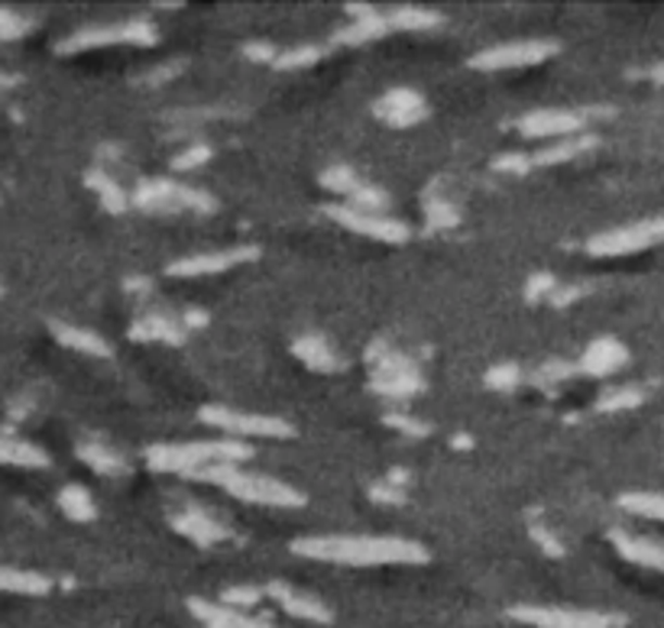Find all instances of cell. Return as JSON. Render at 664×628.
I'll return each mask as SVG.
<instances>
[{
    "label": "cell",
    "mask_w": 664,
    "mask_h": 628,
    "mask_svg": "<svg viewBox=\"0 0 664 628\" xmlns=\"http://www.w3.org/2000/svg\"><path fill=\"white\" fill-rule=\"evenodd\" d=\"M246 444L240 440H189V444H166L150 450V466L163 473H189L205 476L215 466H240L246 460Z\"/></svg>",
    "instance_id": "obj_2"
},
{
    "label": "cell",
    "mask_w": 664,
    "mask_h": 628,
    "mask_svg": "<svg viewBox=\"0 0 664 628\" xmlns=\"http://www.w3.org/2000/svg\"><path fill=\"white\" fill-rule=\"evenodd\" d=\"M0 463H10V466H46V453L20 437H10V434H0Z\"/></svg>",
    "instance_id": "obj_16"
},
{
    "label": "cell",
    "mask_w": 664,
    "mask_h": 628,
    "mask_svg": "<svg viewBox=\"0 0 664 628\" xmlns=\"http://www.w3.org/2000/svg\"><path fill=\"white\" fill-rule=\"evenodd\" d=\"M298 554L347 567H383V564H422L425 548L406 538H367V535H331L305 538L295 544Z\"/></svg>",
    "instance_id": "obj_1"
},
{
    "label": "cell",
    "mask_w": 664,
    "mask_h": 628,
    "mask_svg": "<svg viewBox=\"0 0 664 628\" xmlns=\"http://www.w3.org/2000/svg\"><path fill=\"white\" fill-rule=\"evenodd\" d=\"M515 619L538 628H606L613 619L600 613H577V610H515Z\"/></svg>",
    "instance_id": "obj_10"
},
{
    "label": "cell",
    "mask_w": 664,
    "mask_h": 628,
    "mask_svg": "<svg viewBox=\"0 0 664 628\" xmlns=\"http://www.w3.org/2000/svg\"><path fill=\"white\" fill-rule=\"evenodd\" d=\"M623 544V551L633 557V561H639V564H649V567H664V548L662 544H655V541H639V538H623L620 541Z\"/></svg>",
    "instance_id": "obj_21"
},
{
    "label": "cell",
    "mask_w": 664,
    "mask_h": 628,
    "mask_svg": "<svg viewBox=\"0 0 664 628\" xmlns=\"http://www.w3.org/2000/svg\"><path fill=\"white\" fill-rule=\"evenodd\" d=\"M81 457H85L98 473H107V476L124 470V457H120L117 450L104 447V444H85V447H81Z\"/></svg>",
    "instance_id": "obj_20"
},
{
    "label": "cell",
    "mask_w": 664,
    "mask_h": 628,
    "mask_svg": "<svg viewBox=\"0 0 664 628\" xmlns=\"http://www.w3.org/2000/svg\"><path fill=\"white\" fill-rule=\"evenodd\" d=\"M253 249H240V246H230V249H218V253H202V256H189V259H179L173 266V272L179 275H212V272H227L230 266L250 259Z\"/></svg>",
    "instance_id": "obj_12"
},
{
    "label": "cell",
    "mask_w": 664,
    "mask_h": 628,
    "mask_svg": "<svg viewBox=\"0 0 664 628\" xmlns=\"http://www.w3.org/2000/svg\"><path fill=\"white\" fill-rule=\"evenodd\" d=\"M380 114L386 117V120H393V124H412V120H419L422 114H425V104H422V98L416 94V91H393V94H386L383 98V104H380Z\"/></svg>",
    "instance_id": "obj_15"
},
{
    "label": "cell",
    "mask_w": 664,
    "mask_h": 628,
    "mask_svg": "<svg viewBox=\"0 0 664 628\" xmlns=\"http://www.w3.org/2000/svg\"><path fill=\"white\" fill-rule=\"evenodd\" d=\"M626 505L639 515H649V518H662L664 522V496H629Z\"/></svg>",
    "instance_id": "obj_26"
},
{
    "label": "cell",
    "mask_w": 664,
    "mask_h": 628,
    "mask_svg": "<svg viewBox=\"0 0 664 628\" xmlns=\"http://www.w3.org/2000/svg\"><path fill=\"white\" fill-rule=\"evenodd\" d=\"M62 509H65V515H72V518H78V522H85V518L94 515V502H91V496H88L81 486H68V489L62 492Z\"/></svg>",
    "instance_id": "obj_23"
},
{
    "label": "cell",
    "mask_w": 664,
    "mask_h": 628,
    "mask_svg": "<svg viewBox=\"0 0 664 628\" xmlns=\"http://www.w3.org/2000/svg\"><path fill=\"white\" fill-rule=\"evenodd\" d=\"M580 127V117L571 111H538L522 117L519 130L532 140H567Z\"/></svg>",
    "instance_id": "obj_11"
},
{
    "label": "cell",
    "mask_w": 664,
    "mask_h": 628,
    "mask_svg": "<svg viewBox=\"0 0 664 628\" xmlns=\"http://www.w3.org/2000/svg\"><path fill=\"white\" fill-rule=\"evenodd\" d=\"M179 531H186V535H192L195 541H202V544H212V541H221L224 538V528L218 525V522H212L208 515H202V512H186L179 522Z\"/></svg>",
    "instance_id": "obj_18"
},
{
    "label": "cell",
    "mask_w": 664,
    "mask_h": 628,
    "mask_svg": "<svg viewBox=\"0 0 664 628\" xmlns=\"http://www.w3.org/2000/svg\"><path fill=\"white\" fill-rule=\"evenodd\" d=\"M208 159V153L202 150V146H192L189 153H182L179 159H176V166L179 169H192V166H199V163H205Z\"/></svg>",
    "instance_id": "obj_28"
},
{
    "label": "cell",
    "mask_w": 664,
    "mask_h": 628,
    "mask_svg": "<svg viewBox=\"0 0 664 628\" xmlns=\"http://www.w3.org/2000/svg\"><path fill=\"white\" fill-rule=\"evenodd\" d=\"M331 217H337L344 227L363 233V236H373V240H386V243H399L409 236V230L396 220V217H386L380 210H357L350 205H334Z\"/></svg>",
    "instance_id": "obj_6"
},
{
    "label": "cell",
    "mask_w": 664,
    "mask_h": 628,
    "mask_svg": "<svg viewBox=\"0 0 664 628\" xmlns=\"http://www.w3.org/2000/svg\"><path fill=\"white\" fill-rule=\"evenodd\" d=\"M55 334L62 344L75 347V350H85V354H107L104 341L91 331H81V328H65V324H55Z\"/></svg>",
    "instance_id": "obj_19"
},
{
    "label": "cell",
    "mask_w": 664,
    "mask_h": 628,
    "mask_svg": "<svg viewBox=\"0 0 664 628\" xmlns=\"http://www.w3.org/2000/svg\"><path fill=\"white\" fill-rule=\"evenodd\" d=\"M111 42H153V26L140 20H130L120 26H101V29L72 36L62 49H88V46H111Z\"/></svg>",
    "instance_id": "obj_9"
},
{
    "label": "cell",
    "mask_w": 664,
    "mask_h": 628,
    "mask_svg": "<svg viewBox=\"0 0 664 628\" xmlns=\"http://www.w3.org/2000/svg\"><path fill=\"white\" fill-rule=\"evenodd\" d=\"M23 29H26V23H23L16 13L0 10V39H13V36H20Z\"/></svg>",
    "instance_id": "obj_27"
},
{
    "label": "cell",
    "mask_w": 664,
    "mask_h": 628,
    "mask_svg": "<svg viewBox=\"0 0 664 628\" xmlns=\"http://www.w3.org/2000/svg\"><path fill=\"white\" fill-rule=\"evenodd\" d=\"M202 479L221 483L230 496H237V499H243V502L279 505V509L302 505V496H298L292 486H285L282 479L266 476V473H250V470H240V466H215V470H208Z\"/></svg>",
    "instance_id": "obj_3"
},
{
    "label": "cell",
    "mask_w": 664,
    "mask_h": 628,
    "mask_svg": "<svg viewBox=\"0 0 664 628\" xmlns=\"http://www.w3.org/2000/svg\"><path fill=\"white\" fill-rule=\"evenodd\" d=\"M269 593L276 597V603L289 613V616H295V619H308V623H328L331 619V613L318 603V600H311V597H305V593H298V590H292V587H269Z\"/></svg>",
    "instance_id": "obj_14"
},
{
    "label": "cell",
    "mask_w": 664,
    "mask_h": 628,
    "mask_svg": "<svg viewBox=\"0 0 664 628\" xmlns=\"http://www.w3.org/2000/svg\"><path fill=\"white\" fill-rule=\"evenodd\" d=\"M623 363V350L616 344H597L590 354H587V370L590 373H610L613 367Z\"/></svg>",
    "instance_id": "obj_24"
},
{
    "label": "cell",
    "mask_w": 664,
    "mask_h": 628,
    "mask_svg": "<svg viewBox=\"0 0 664 628\" xmlns=\"http://www.w3.org/2000/svg\"><path fill=\"white\" fill-rule=\"evenodd\" d=\"M137 202H140L143 208H153V210L212 208V202H208L202 192L186 189V185H173V182H150V185H143L140 195H137Z\"/></svg>",
    "instance_id": "obj_7"
},
{
    "label": "cell",
    "mask_w": 664,
    "mask_h": 628,
    "mask_svg": "<svg viewBox=\"0 0 664 628\" xmlns=\"http://www.w3.org/2000/svg\"><path fill=\"white\" fill-rule=\"evenodd\" d=\"M192 613L208 628H272L266 619H256V616H250V613L230 610V606H224V603H202V600H195V603H192Z\"/></svg>",
    "instance_id": "obj_13"
},
{
    "label": "cell",
    "mask_w": 664,
    "mask_h": 628,
    "mask_svg": "<svg viewBox=\"0 0 664 628\" xmlns=\"http://www.w3.org/2000/svg\"><path fill=\"white\" fill-rule=\"evenodd\" d=\"M664 233L662 223L655 220H642V223H633V227H623V230H613V233H603L590 243L593 253L600 256H620V253H636L649 243H655Z\"/></svg>",
    "instance_id": "obj_8"
},
{
    "label": "cell",
    "mask_w": 664,
    "mask_h": 628,
    "mask_svg": "<svg viewBox=\"0 0 664 628\" xmlns=\"http://www.w3.org/2000/svg\"><path fill=\"white\" fill-rule=\"evenodd\" d=\"M202 419L212 427H221L224 434H237V437H285L289 424L269 415H250V412H237V409H205Z\"/></svg>",
    "instance_id": "obj_5"
},
{
    "label": "cell",
    "mask_w": 664,
    "mask_h": 628,
    "mask_svg": "<svg viewBox=\"0 0 664 628\" xmlns=\"http://www.w3.org/2000/svg\"><path fill=\"white\" fill-rule=\"evenodd\" d=\"M0 590L7 593H23V597H39L49 590V580L33 571H16V567H0Z\"/></svg>",
    "instance_id": "obj_17"
},
{
    "label": "cell",
    "mask_w": 664,
    "mask_h": 628,
    "mask_svg": "<svg viewBox=\"0 0 664 628\" xmlns=\"http://www.w3.org/2000/svg\"><path fill=\"white\" fill-rule=\"evenodd\" d=\"M221 603L224 606H230V610L246 613V610H253V606L259 603V590H253V587H233V590L224 593Z\"/></svg>",
    "instance_id": "obj_25"
},
{
    "label": "cell",
    "mask_w": 664,
    "mask_h": 628,
    "mask_svg": "<svg viewBox=\"0 0 664 628\" xmlns=\"http://www.w3.org/2000/svg\"><path fill=\"white\" fill-rule=\"evenodd\" d=\"M298 354H302V360L308 363V367H315V370H334L337 367V360H334V354H331V347L324 344V341H302L298 344Z\"/></svg>",
    "instance_id": "obj_22"
},
{
    "label": "cell",
    "mask_w": 664,
    "mask_h": 628,
    "mask_svg": "<svg viewBox=\"0 0 664 628\" xmlns=\"http://www.w3.org/2000/svg\"><path fill=\"white\" fill-rule=\"evenodd\" d=\"M548 55H554V46L545 42V39H515V42H502V46H493L486 52H480L473 59L476 68H525V65H538L545 62Z\"/></svg>",
    "instance_id": "obj_4"
}]
</instances>
